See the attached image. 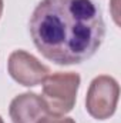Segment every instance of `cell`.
<instances>
[{"instance_id":"cell-6","label":"cell","mask_w":121,"mask_h":123,"mask_svg":"<svg viewBox=\"0 0 121 123\" xmlns=\"http://www.w3.org/2000/svg\"><path fill=\"white\" fill-rule=\"evenodd\" d=\"M38 123H76L74 119L71 117H66L63 115H53V113H47L43 119H40Z\"/></svg>"},{"instance_id":"cell-4","label":"cell","mask_w":121,"mask_h":123,"mask_svg":"<svg viewBox=\"0 0 121 123\" xmlns=\"http://www.w3.org/2000/svg\"><path fill=\"white\" fill-rule=\"evenodd\" d=\"M7 70L13 80L26 87L43 83V80L50 74V70L46 64L24 50H14L9 56Z\"/></svg>"},{"instance_id":"cell-2","label":"cell","mask_w":121,"mask_h":123,"mask_svg":"<svg viewBox=\"0 0 121 123\" xmlns=\"http://www.w3.org/2000/svg\"><path fill=\"white\" fill-rule=\"evenodd\" d=\"M80 74L74 72H57L43 80L41 99L49 113L66 115L73 110L80 87Z\"/></svg>"},{"instance_id":"cell-3","label":"cell","mask_w":121,"mask_h":123,"mask_svg":"<svg viewBox=\"0 0 121 123\" xmlns=\"http://www.w3.org/2000/svg\"><path fill=\"white\" fill-rule=\"evenodd\" d=\"M120 97L118 82L107 74L97 76L90 83L87 97H86V109L91 117L97 120L110 119L117 109Z\"/></svg>"},{"instance_id":"cell-5","label":"cell","mask_w":121,"mask_h":123,"mask_svg":"<svg viewBox=\"0 0 121 123\" xmlns=\"http://www.w3.org/2000/svg\"><path fill=\"white\" fill-rule=\"evenodd\" d=\"M49 113L41 96L26 92L16 96L9 107V115L13 123H38Z\"/></svg>"},{"instance_id":"cell-7","label":"cell","mask_w":121,"mask_h":123,"mask_svg":"<svg viewBox=\"0 0 121 123\" xmlns=\"http://www.w3.org/2000/svg\"><path fill=\"white\" fill-rule=\"evenodd\" d=\"M1 13H3V0H0V17H1Z\"/></svg>"},{"instance_id":"cell-8","label":"cell","mask_w":121,"mask_h":123,"mask_svg":"<svg viewBox=\"0 0 121 123\" xmlns=\"http://www.w3.org/2000/svg\"><path fill=\"white\" fill-rule=\"evenodd\" d=\"M0 123H4V120H3V119H1V116H0Z\"/></svg>"},{"instance_id":"cell-1","label":"cell","mask_w":121,"mask_h":123,"mask_svg":"<svg viewBox=\"0 0 121 123\" xmlns=\"http://www.w3.org/2000/svg\"><path fill=\"white\" fill-rule=\"evenodd\" d=\"M30 34L44 59L78 64L103 44L105 23L94 0H41L30 17Z\"/></svg>"}]
</instances>
